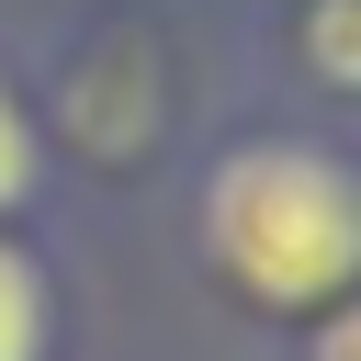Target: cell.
I'll use <instances>...</instances> for the list:
<instances>
[{
  "label": "cell",
  "instance_id": "3957f363",
  "mask_svg": "<svg viewBox=\"0 0 361 361\" xmlns=\"http://www.w3.org/2000/svg\"><path fill=\"white\" fill-rule=\"evenodd\" d=\"M34 192V124H23V102L0 90V203H23Z\"/></svg>",
  "mask_w": 361,
  "mask_h": 361
},
{
  "label": "cell",
  "instance_id": "6da1fadb",
  "mask_svg": "<svg viewBox=\"0 0 361 361\" xmlns=\"http://www.w3.org/2000/svg\"><path fill=\"white\" fill-rule=\"evenodd\" d=\"M203 248L237 293L259 305H338L361 271V192L350 158L305 135H248L203 180Z\"/></svg>",
  "mask_w": 361,
  "mask_h": 361
},
{
  "label": "cell",
  "instance_id": "5b68a950",
  "mask_svg": "<svg viewBox=\"0 0 361 361\" xmlns=\"http://www.w3.org/2000/svg\"><path fill=\"white\" fill-rule=\"evenodd\" d=\"M316 361H361V338H350V316H327V338H316Z\"/></svg>",
  "mask_w": 361,
  "mask_h": 361
},
{
  "label": "cell",
  "instance_id": "7a4b0ae2",
  "mask_svg": "<svg viewBox=\"0 0 361 361\" xmlns=\"http://www.w3.org/2000/svg\"><path fill=\"white\" fill-rule=\"evenodd\" d=\"M0 361H45V271L0 237Z\"/></svg>",
  "mask_w": 361,
  "mask_h": 361
},
{
  "label": "cell",
  "instance_id": "277c9868",
  "mask_svg": "<svg viewBox=\"0 0 361 361\" xmlns=\"http://www.w3.org/2000/svg\"><path fill=\"white\" fill-rule=\"evenodd\" d=\"M316 79H327V90L361 79V68H350V0H316Z\"/></svg>",
  "mask_w": 361,
  "mask_h": 361
}]
</instances>
